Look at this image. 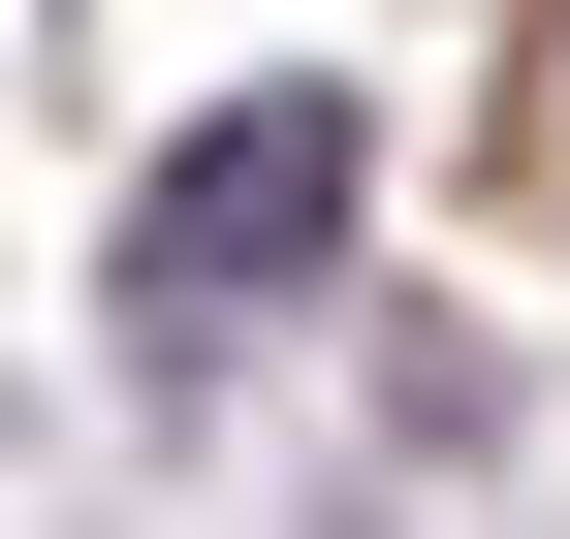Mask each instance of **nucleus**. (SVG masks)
Wrapping results in <instances>:
<instances>
[{
    "label": "nucleus",
    "instance_id": "f257e3e1",
    "mask_svg": "<svg viewBox=\"0 0 570 539\" xmlns=\"http://www.w3.org/2000/svg\"><path fill=\"white\" fill-rule=\"evenodd\" d=\"M348 190H381V127H348V96H223L159 190H127V317H254L285 254H348Z\"/></svg>",
    "mask_w": 570,
    "mask_h": 539
}]
</instances>
